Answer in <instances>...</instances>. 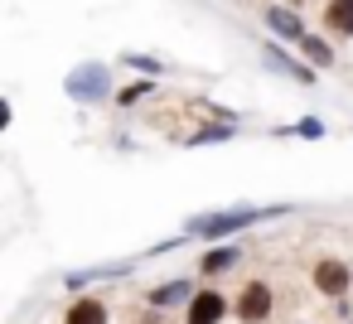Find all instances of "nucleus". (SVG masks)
Wrapping results in <instances>:
<instances>
[{"label": "nucleus", "instance_id": "f257e3e1", "mask_svg": "<svg viewBox=\"0 0 353 324\" xmlns=\"http://www.w3.org/2000/svg\"><path fill=\"white\" fill-rule=\"evenodd\" d=\"M271 213H285V208H223V213H203V218H189V237H232V232H247L256 223H266Z\"/></svg>", "mask_w": 353, "mask_h": 324}, {"label": "nucleus", "instance_id": "f03ea898", "mask_svg": "<svg viewBox=\"0 0 353 324\" xmlns=\"http://www.w3.org/2000/svg\"><path fill=\"white\" fill-rule=\"evenodd\" d=\"M310 281H314V290H319L324 300H348L353 266H348L343 256H319V261H314V271H310Z\"/></svg>", "mask_w": 353, "mask_h": 324}, {"label": "nucleus", "instance_id": "7ed1b4c3", "mask_svg": "<svg viewBox=\"0 0 353 324\" xmlns=\"http://www.w3.org/2000/svg\"><path fill=\"white\" fill-rule=\"evenodd\" d=\"M271 310H276V295H271L266 281H247L237 290V300H232V314L242 324H261V319H271Z\"/></svg>", "mask_w": 353, "mask_h": 324}, {"label": "nucleus", "instance_id": "20e7f679", "mask_svg": "<svg viewBox=\"0 0 353 324\" xmlns=\"http://www.w3.org/2000/svg\"><path fill=\"white\" fill-rule=\"evenodd\" d=\"M68 97H78V102H102V97H107V68H102V63H83V68H73V78H68Z\"/></svg>", "mask_w": 353, "mask_h": 324}, {"label": "nucleus", "instance_id": "39448f33", "mask_svg": "<svg viewBox=\"0 0 353 324\" xmlns=\"http://www.w3.org/2000/svg\"><path fill=\"white\" fill-rule=\"evenodd\" d=\"M228 314V295L223 290H194L189 310H184V324H223Z\"/></svg>", "mask_w": 353, "mask_h": 324}, {"label": "nucleus", "instance_id": "423d86ee", "mask_svg": "<svg viewBox=\"0 0 353 324\" xmlns=\"http://www.w3.org/2000/svg\"><path fill=\"white\" fill-rule=\"evenodd\" d=\"M324 30L334 39H353V0H329L324 6Z\"/></svg>", "mask_w": 353, "mask_h": 324}, {"label": "nucleus", "instance_id": "0eeeda50", "mask_svg": "<svg viewBox=\"0 0 353 324\" xmlns=\"http://www.w3.org/2000/svg\"><path fill=\"white\" fill-rule=\"evenodd\" d=\"M242 261V247L232 242V247H213V252H203V261H199V276H223V271H232Z\"/></svg>", "mask_w": 353, "mask_h": 324}, {"label": "nucleus", "instance_id": "6e6552de", "mask_svg": "<svg viewBox=\"0 0 353 324\" xmlns=\"http://www.w3.org/2000/svg\"><path fill=\"white\" fill-rule=\"evenodd\" d=\"M266 30H271V34H285V39H305L300 15H295V10H285V6H271V10H266Z\"/></svg>", "mask_w": 353, "mask_h": 324}, {"label": "nucleus", "instance_id": "1a4fd4ad", "mask_svg": "<svg viewBox=\"0 0 353 324\" xmlns=\"http://www.w3.org/2000/svg\"><path fill=\"white\" fill-rule=\"evenodd\" d=\"M63 324H107V305L102 300H73L68 310H63Z\"/></svg>", "mask_w": 353, "mask_h": 324}, {"label": "nucleus", "instance_id": "9d476101", "mask_svg": "<svg viewBox=\"0 0 353 324\" xmlns=\"http://www.w3.org/2000/svg\"><path fill=\"white\" fill-rule=\"evenodd\" d=\"M179 300H194V276L184 281H170L160 290H150V310H165V305H179Z\"/></svg>", "mask_w": 353, "mask_h": 324}, {"label": "nucleus", "instance_id": "9b49d317", "mask_svg": "<svg viewBox=\"0 0 353 324\" xmlns=\"http://www.w3.org/2000/svg\"><path fill=\"white\" fill-rule=\"evenodd\" d=\"M266 63H271L276 73L295 78V83H314V63H295V59H285L281 49H266Z\"/></svg>", "mask_w": 353, "mask_h": 324}, {"label": "nucleus", "instance_id": "f8f14e48", "mask_svg": "<svg viewBox=\"0 0 353 324\" xmlns=\"http://www.w3.org/2000/svg\"><path fill=\"white\" fill-rule=\"evenodd\" d=\"M295 49H300V59H305V63H314V68H334V49H329L324 39L305 34V39H295Z\"/></svg>", "mask_w": 353, "mask_h": 324}, {"label": "nucleus", "instance_id": "ddd939ff", "mask_svg": "<svg viewBox=\"0 0 353 324\" xmlns=\"http://www.w3.org/2000/svg\"><path fill=\"white\" fill-rule=\"evenodd\" d=\"M150 92H155V78L145 73L141 83H131V88H121V92H117V102H121V107H136V102H141V97H150Z\"/></svg>", "mask_w": 353, "mask_h": 324}, {"label": "nucleus", "instance_id": "4468645a", "mask_svg": "<svg viewBox=\"0 0 353 324\" xmlns=\"http://www.w3.org/2000/svg\"><path fill=\"white\" fill-rule=\"evenodd\" d=\"M126 63L136 68V73H150V78H160L165 68H160V59H145V54H126Z\"/></svg>", "mask_w": 353, "mask_h": 324}, {"label": "nucleus", "instance_id": "2eb2a0df", "mask_svg": "<svg viewBox=\"0 0 353 324\" xmlns=\"http://www.w3.org/2000/svg\"><path fill=\"white\" fill-rule=\"evenodd\" d=\"M228 136H232V121H223V126H208V131H194L189 141H194V145H203V141H228Z\"/></svg>", "mask_w": 353, "mask_h": 324}, {"label": "nucleus", "instance_id": "dca6fc26", "mask_svg": "<svg viewBox=\"0 0 353 324\" xmlns=\"http://www.w3.org/2000/svg\"><path fill=\"white\" fill-rule=\"evenodd\" d=\"M295 136H310V141H314V136H324V121H314V117H305V121L295 126Z\"/></svg>", "mask_w": 353, "mask_h": 324}, {"label": "nucleus", "instance_id": "f3484780", "mask_svg": "<svg viewBox=\"0 0 353 324\" xmlns=\"http://www.w3.org/2000/svg\"><path fill=\"white\" fill-rule=\"evenodd\" d=\"M290 6H300V0H290Z\"/></svg>", "mask_w": 353, "mask_h": 324}]
</instances>
